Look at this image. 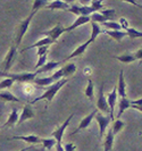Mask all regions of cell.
Here are the masks:
<instances>
[{
  "mask_svg": "<svg viewBox=\"0 0 142 151\" xmlns=\"http://www.w3.org/2000/svg\"><path fill=\"white\" fill-rule=\"evenodd\" d=\"M67 78H63V80H60L58 82H56V83L51 84V85H49L48 88H47V90L45 91V93L43 94H41L40 97H37L35 98L34 100H32L30 102V105H34V104H37V101H41V100H45L47 102H50L53 98H55V96L58 93V91L65 85V84L67 83Z\"/></svg>",
  "mask_w": 142,
  "mask_h": 151,
  "instance_id": "obj_1",
  "label": "cell"
},
{
  "mask_svg": "<svg viewBox=\"0 0 142 151\" xmlns=\"http://www.w3.org/2000/svg\"><path fill=\"white\" fill-rule=\"evenodd\" d=\"M37 13V12L32 10L30 15L27 16L26 18H24L22 22L19 23V25L17 26V30H16V37H15V45H16V47H18V45H21L23 38H24V35H25L26 31H27L29 26H30L31 21H32V18L34 17V15H35Z\"/></svg>",
  "mask_w": 142,
  "mask_h": 151,
  "instance_id": "obj_2",
  "label": "cell"
},
{
  "mask_svg": "<svg viewBox=\"0 0 142 151\" xmlns=\"http://www.w3.org/2000/svg\"><path fill=\"white\" fill-rule=\"evenodd\" d=\"M0 76H4L5 78H12L15 82H33L37 77V73H8V72H0Z\"/></svg>",
  "mask_w": 142,
  "mask_h": 151,
  "instance_id": "obj_3",
  "label": "cell"
},
{
  "mask_svg": "<svg viewBox=\"0 0 142 151\" xmlns=\"http://www.w3.org/2000/svg\"><path fill=\"white\" fill-rule=\"evenodd\" d=\"M94 118L97 119L98 125H99V139H102L106 133V129H108L110 122L112 121V117L107 115H102L101 113H97Z\"/></svg>",
  "mask_w": 142,
  "mask_h": 151,
  "instance_id": "obj_4",
  "label": "cell"
},
{
  "mask_svg": "<svg viewBox=\"0 0 142 151\" xmlns=\"http://www.w3.org/2000/svg\"><path fill=\"white\" fill-rule=\"evenodd\" d=\"M97 108L98 110H100L104 114H110V109L107 104V99H106L105 92H104V84L100 85L99 91H98V97H97Z\"/></svg>",
  "mask_w": 142,
  "mask_h": 151,
  "instance_id": "obj_5",
  "label": "cell"
},
{
  "mask_svg": "<svg viewBox=\"0 0 142 151\" xmlns=\"http://www.w3.org/2000/svg\"><path fill=\"white\" fill-rule=\"evenodd\" d=\"M66 12H69V13L76 15L77 17H79V16H90V15H92L93 13H96V12L93 10V8H91L90 6H85V5H83V6H80V5H72V6H69V8H68Z\"/></svg>",
  "mask_w": 142,
  "mask_h": 151,
  "instance_id": "obj_6",
  "label": "cell"
},
{
  "mask_svg": "<svg viewBox=\"0 0 142 151\" xmlns=\"http://www.w3.org/2000/svg\"><path fill=\"white\" fill-rule=\"evenodd\" d=\"M73 116H74V113L71 114L67 118H66V121L64 122V123L60 125L59 127H57V129H55L53 133H51V136H53V139L57 141V143H61V141H63V135H64V132H65L66 127L69 125V122L72 121Z\"/></svg>",
  "mask_w": 142,
  "mask_h": 151,
  "instance_id": "obj_7",
  "label": "cell"
},
{
  "mask_svg": "<svg viewBox=\"0 0 142 151\" xmlns=\"http://www.w3.org/2000/svg\"><path fill=\"white\" fill-rule=\"evenodd\" d=\"M16 53H17V47L16 45H12L8 50L7 55L4 59V63H2V66H4V72H8L12 66H13V63L16 58Z\"/></svg>",
  "mask_w": 142,
  "mask_h": 151,
  "instance_id": "obj_8",
  "label": "cell"
},
{
  "mask_svg": "<svg viewBox=\"0 0 142 151\" xmlns=\"http://www.w3.org/2000/svg\"><path fill=\"white\" fill-rule=\"evenodd\" d=\"M66 32V27H64L61 24H57L55 27H53L51 30L49 31H45L42 34L45 35V37H48V38H50L51 40H53L55 42L58 40L60 35L63 34V33H65Z\"/></svg>",
  "mask_w": 142,
  "mask_h": 151,
  "instance_id": "obj_9",
  "label": "cell"
},
{
  "mask_svg": "<svg viewBox=\"0 0 142 151\" xmlns=\"http://www.w3.org/2000/svg\"><path fill=\"white\" fill-rule=\"evenodd\" d=\"M117 97H118V94H117V89H116V86L112 89V92H109V93L106 96L107 104H108L109 109H110V117H112V119H114V110H115V106H116V104H117Z\"/></svg>",
  "mask_w": 142,
  "mask_h": 151,
  "instance_id": "obj_10",
  "label": "cell"
},
{
  "mask_svg": "<svg viewBox=\"0 0 142 151\" xmlns=\"http://www.w3.org/2000/svg\"><path fill=\"white\" fill-rule=\"evenodd\" d=\"M98 113V110L97 109H94L92 113H90L86 117H84L82 121L80 122V124H79V127L75 129L74 132L71 134V135H73V134H76V133H79L80 131H82V129H85L88 126H89L90 124H91V122H92V119L94 118V116H96V114Z\"/></svg>",
  "mask_w": 142,
  "mask_h": 151,
  "instance_id": "obj_11",
  "label": "cell"
},
{
  "mask_svg": "<svg viewBox=\"0 0 142 151\" xmlns=\"http://www.w3.org/2000/svg\"><path fill=\"white\" fill-rule=\"evenodd\" d=\"M34 115H35V114H34V111H33V108L31 107L30 104L25 105L22 110V114H21V116H19V118H18L17 124L19 125V124L24 123L25 121H29V119H31V118H33Z\"/></svg>",
  "mask_w": 142,
  "mask_h": 151,
  "instance_id": "obj_12",
  "label": "cell"
},
{
  "mask_svg": "<svg viewBox=\"0 0 142 151\" xmlns=\"http://www.w3.org/2000/svg\"><path fill=\"white\" fill-rule=\"evenodd\" d=\"M117 89V94L120 98H126V83L124 80V70L120 69V76H118V84L116 86Z\"/></svg>",
  "mask_w": 142,
  "mask_h": 151,
  "instance_id": "obj_13",
  "label": "cell"
},
{
  "mask_svg": "<svg viewBox=\"0 0 142 151\" xmlns=\"http://www.w3.org/2000/svg\"><path fill=\"white\" fill-rule=\"evenodd\" d=\"M10 140H21V141H24L26 143L29 144H39L41 143V139L37 135H15V136H12Z\"/></svg>",
  "mask_w": 142,
  "mask_h": 151,
  "instance_id": "obj_14",
  "label": "cell"
},
{
  "mask_svg": "<svg viewBox=\"0 0 142 151\" xmlns=\"http://www.w3.org/2000/svg\"><path fill=\"white\" fill-rule=\"evenodd\" d=\"M60 64H61L60 61H47L42 67L37 69L35 73H37V75H39V74H41V73H49V72H53L56 68L59 67Z\"/></svg>",
  "mask_w": 142,
  "mask_h": 151,
  "instance_id": "obj_15",
  "label": "cell"
},
{
  "mask_svg": "<svg viewBox=\"0 0 142 151\" xmlns=\"http://www.w3.org/2000/svg\"><path fill=\"white\" fill-rule=\"evenodd\" d=\"M90 43H91V41H90V40H88V41H85V42H84V43H82L81 45H79V47L75 49L74 51H73V52L71 53L67 58L65 59V61H68L69 59H73V58H75V57H80V56H82L83 53L85 52L86 48L90 45Z\"/></svg>",
  "mask_w": 142,
  "mask_h": 151,
  "instance_id": "obj_16",
  "label": "cell"
},
{
  "mask_svg": "<svg viewBox=\"0 0 142 151\" xmlns=\"http://www.w3.org/2000/svg\"><path fill=\"white\" fill-rule=\"evenodd\" d=\"M86 23H91L90 16H79L69 27H66V32H72V31H74L75 29H77L79 26L84 25V24H86Z\"/></svg>",
  "mask_w": 142,
  "mask_h": 151,
  "instance_id": "obj_17",
  "label": "cell"
},
{
  "mask_svg": "<svg viewBox=\"0 0 142 151\" xmlns=\"http://www.w3.org/2000/svg\"><path fill=\"white\" fill-rule=\"evenodd\" d=\"M18 118H19L18 109L17 108H13L12 109V113L9 114V116H8V119L4 124V127H12V126H14L15 124H17Z\"/></svg>",
  "mask_w": 142,
  "mask_h": 151,
  "instance_id": "obj_18",
  "label": "cell"
},
{
  "mask_svg": "<svg viewBox=\"0 0 142 151\" xmlns=\"http://www.w3.org/2000/svg\"><path fill=\"white\" fill-rule=\"evenodd\" d=\"M22 100L14 96L13 93H10L9 91H4L0 93V102L1 104H6V102H21Z\"/></svg>",
  "mask_w": 142,
  "mask_h": 151,
  "instance_id": "obj_19",
  "label": "cell"
},
{
  "mask_svg": "<svg viewBox=\"0 0 142 151\" xmlns=\"http://www.w3.org/2000/svg\"><path fill=\"white\" fill-rule=\"evenodd\" d=\"M114 139H115V135L112 133V129H109L107 131L105 141H104V151H112V145H114Z\"/></svg>",
  "mask_w": 142,
  "mask_h": 151,
  "instance_id": "obj_20",
  "label": "cell"
},
{
  "mask_svg": "<svg viewBox=\"0 0 142 151\" xmlns=\"http://www.w3.org/2000/svg\"><path fill=\"white\" fill-rule=\"evenodd\" d=\"M47 9H63V10H67L69 8V4L66 2V1H61V0H56V1H53V2H48L47 5Z\"/></svg>",
  "mask_w": 142,
  "mask_h": 151,
  "instance_id": "obj_21",
  "label": "cell"
},
{
  "mask_svg": "<svg viewBox=\"0 0 142 151\" xmlns=\"http://www.w3.org/2000/svg\"><path fill=\"white\" fill-rule=\"evenodd\" d=\"M128 108H131V100H128L127 98H120V101H118V114H117V117L116 118L120 119V116Z\"/></svg>",
  "mask_w": 142,
  "mask_h": 151,
  "instance_id": "obj_22",
  "label": "cell"
},
{
  "mask_svg": "<svg viewBox=\"0 0 142 151\" xmlns=\"http://www.w3.org/2000/svg\"><path fill=\"white\" fill-rule=\"evenodd\" d=\"M53 43H55V41L53 40H51L50 38H48V37H45V38H42L41 40H39V41H37L34 45H30V47H26L24 50H30V49H33V48H41V47H45V45H53ZM23 50V51H24Z\"/></svg>",
  "mask_w": 142,
  "mask_h": 151,
  "instance_id": "obj_23",
  "label": "cell"
},
{
  "mask_svg": "<svg viewBox=\"0 0 142 151\" xmlns=\"http://www.w3.org/2000/svg\"><path fill=\"white\" fill-rule=\"evenodd\" d=\"M102 33H105L107 35H109L112 39L115 41H120L124 37H127L125 31H108V30H102Z\"/></svg>",
  "mask_w": 142,
  "mask_h": 151,
  "instance_id": "obj_24",
  "label": "cell"
},
{
  "mask_svg": "<svg viewBox=\"0 0 142 151\" xmlns=\"http://www.w3.org/2000/svg\"><path fill=\"white\" fill-rule=\"evenodd\" d=\"M91 37H90V41H91V43L97 39V37H99V34L100 33H102V30H101V26H100V24H98V23H94V22H91Z\"/></svg>",
  "mask_w": 142,
  "mask_h": 151,
  "instance_id": "obj_25",
  "label": "cell"
},
{
  "mask_svg": "<svg viewBox=\"0 0 142 151\" xmlns=\"http://www.w3.org/2000/svg\"><path fill=\"white\" fill-rule=\"evenodd\" d=\"M41 143H42V148L45 150H51L56 147L57 141L53 137H49V139H41Z\"/></svg>",
  "mask_w": 142,
  "mask_h": 151,
  "instance_id": "obj_26",
  "label": "cell"
},
{
  "mask_svg": "<svg viewBox=\"0 0 142 151\" xmlns=\"http://www.w3.org/2000/svg\"><path fill=\"white\" fill-rule=\"evenodd\" d=\"M114 58L120 60L123 64H130V63H133V61L136 60L134 55H132V53H124V55H120V56H116Z\"/></svg>",
  "mask_w": 142,
  "mask_h": 151,
  "instance_id": "obj_27",
  "label": "cell"
},
{
  "mask_svg": "<svg viewBox=\"0 0 142 151\" xmlns=\"http://www.w3.org/2000/svg\"><path fill=\"white\" fill-rule=\"evenodd\" d=\"M61 70L64 73V77L66 78L67 76L73 75L75 72H76V65H75L74 63H69L67 65H65L64 67H61Z\"/></svg>",
  "mask_w": 142,
  "mask_h": 151,
  "instance_id": "obj_28",
  "label": "cell"
},
{
  "mask_svg": "<svg viewBox=\"0 0 142 151\" xmlns=\"http://www.w3.org/2000/svg\"><path fill=\"white\" fill-rule=\"evenodd\" d=\"M33 83L37 84V85H41V86H49V85L53 84V80H51V77L48 76V77H40V78L35 77L34 81H33Z\"/></svg>",
  "mask_w": 142,
  "mask_h": 151,
  "instance_id": "obj_29",
  "label": "cell"
},
{
  "mask_svg": "<svg viewBox=\"0 0 142 151\" xmlns=\"http://www.w3.org/2000/svg\"><path fill=\"white\" fill-rule=\"evenodd\" d=\"M102 26L106 27V30L108 31H122L120 23L115 22V21H109V22L102 23Z\"/></svg>",
  "mask_w": 142,
  "mask_h": 151,
  "instance_id": "obj_30",
  "label": "cell"
},
{
  "mask_svg": "<svg viewBox=\"0 0 142 151\" xmlns=\"http://www.w3.org/2000/svg\"><path fill=\"white\" fill-rule=\"evenodd\" d=\"M84 94H85L90 100L93 99V96H94V85H93V82H92L91 78L88 80V85H86V88H85Z\"/></svg>",
  "mask_w": 142,
  "mask_h": 151,
  "instance_id": "obj_31",
  "label": "cell"
},
{
  "mask_svg": "<svg viewBox=\"0 0 142 151\" xmlns=\"http://www.w3.org/2000/svg\"><path fill=\"white\" fill-rule=\"evenodd\" d=\"M124 126H125V123L122 122L120 119H116V121L112 122V126L110 129H112L114 135H116L117 133H120V131L124 129Z\"/></svg>",
  "mask_w": 142,
  "mask_h": 151,
  "instance_id": "obj_32",
  "label": "cell"
},
{
  "mask_svg": "<svg viewBox=\"0 0 142 151\" xmlns=\"http://www.w3.org/2000/svg\"><path fill=\"white\" fill-rule=\"evenodd\" d=\"M126 35L131 39H136V38H142V32L133 29V27H128L126 31Z\"/></svg>",
  "mask_w": 142,
  "mask_h": 151,
  "instance_id": "obj_33",
  "label": "cell"
},
{
  "mask_svg": "<svg viewBox=\"0 0 142 151\" xmlns=\"http://www.w3.org/2000/svg\"><path fill=\"white\" fill-rule=\"evenodd\" d=\"M47 5H48V2L47 1H41V0H35L34 2H33V5H32V10H34V12H39L40 9H42L43 7H47Z\"/></svg>",
  "mask_w": 142,
  "mask_h": 151,
  "instance_id": "obj_34",
  "label": "cell"
},
{
  "mask_svg": "<svg viewBox=\"0 0 142 151\" xmlns=\"http://www.w3.org/2000/svg\"><path fill=\"white\" fill-rule=\"evenodd\" d=\"M14 80H12V78H4L1 82H0V90H4V89H9V88H12L13 86V84H14Z\"/></svg>",
  "mask_w": 142,
  "mask_h": 151,
  "instance_id": "obj_35",
  "label": "cell"
},
{
  "mask_svg": "<svg viewBox=\"0 0 142 151\" xmlns=\"http://www.w3.org/2000/svg\"><path fill=\"white\" fill-rule=\"evenodd\" d=\"M90 7L93 8V10L98 13L99 10H104V2L102 1H91V4H90Z\"/></svg>",
  "mask_w": 142,
  "mask_h": 151,
  "instance_id": "obj_36",
  "label": "cell"
},
{
  "mask_svg": "<svg viewBox=\"0 0 142 151\" xmlns=\"http://www.w3.org/2000/svg\"><path fill=\"white\" fill-rule=\"evenodd\" d=\"M101 14L106 16L109 21H112V18L116 16V12H115V9H104V10H101Z\"/></svg>",
  "mask_w": 142,
  "mask_h": 151,
  "instance_id": "obj_37",
  "label": "cell"
},
{
  "mask_svg": "<svg viewBox=\"0 0 142 151\" xmlns=\"http://www.w3.org/2000/svg\"><path fill=\"white\" fill-rule=\"evenodd\" d=\"M47 59H48V55H43V56L39 57V59H37V65H35V69H39V68L42 67V66L45 65V63H47Z\"/></svg>",
  "mask_w": 142,
  "mask_h": 151,
  "instance_id": "obj_38",
  "label": "cell"
},
{
  "mask_svg": "<svg viewBox=\"0 0 142 151\" xmlns=\"http://www.w3.org/2000/svg\"><path fill=\"white\" fill-rule=\"evenodd\" d=\"M48 49H49V45H45V47L37 48V57H41V56H43V55H47V52H48Z\"/></svg>",
  "mask_w": 142,
  "mask_h": 151,
  "instance_id": "obj_39",
  "label": "cell"
},
{
  "mask_svg": "<svg viewBox=\"0 0 142 151\" xmlns=\"http://www.w3.org/2000/svg\"><path fill=\"white\" fill-rule=\"evenodd\" d=\"M120 27H122V30H124V31H126L130 26H128V22L126 21V18H120Z\"/></svg>",
  "mask_w": 142,
  "mask_h": 151,
  "instance_id": "obj_40",
  "label": "cell"
},
{
  "mask_svg": "<svg viewBox=\"0 0 142 151\" xmlns=\"http://www.w3.org/2000/svg\"><path fill=\"white\" fill-rule=\"evenodd\" d=\"M64 151H76L74 143H66L64 145Z\"/></svg>",
  "mask_w": 142,
  "mask_h": 151,
  "instance_id": "obj_41",
  "label": "cell"
},
{
  "mask_svg": "<svg viewBox=\"0 0 142 151\" xmlns=\"http://www.w3.org/2000/svg\"><path fill=\"white\" fill-rule=\"evenodd\" d=\"M134 57L136 60H142V48L139 49V50L134 53Z\"/></svg>",
  "mask_w": 142,
  "mask_h": 151,
  "instance_id": "obj_42",
  "label": "cell"
},
{
  "mask_svg": "<svg viewBox=\"0 0 142 151\" xmlns=\"http://www.w3.org/2000/svg\"><path fill=\"white\" fill-rule=\"evenodd\" d=\"M131 106H142V99L131 100Z\"/></svg>",
  "mask_w": 142,
  "mask_h": 151,
  "instance_id": "obj_43",
  "label": "cell"
},
{
  "mask_svg": "<svg viewBox=\"0 0 142 151\" xmlns=\"http://www.w3.org/2000/svg\"><path fill=\"white\" fill-rule=\"evenodd\" d=\"M84 74L88 76V75H91V68H89V67H85L84 68Z\"/></svg>",
  "mask_w": 142,
  "mask_h": 151,
  "instance_id": "obj_44",
  "label": "cell"
},
{
  "mask_svg": "<svg viewBox=\"0 0 142 151\" xmlns=\"http://www.w3.org/2000/svg\"><path fill=\"white\" fill-rule=\"evenodd\" d=\"M133 109H136V110H139V111H141L142 113V106H131Z\"/></svg>",
  "mask_w": 142,
  "mask_h": 151,
  "instance_id": "obj_45",
  "label": "cell"
},
{
  "mask_svg": "<svg viewBox=\"0 0 142 151\" xmlns=\"http://www.w3.org/2000/svg\"><path fill=\"white\" fill-rule=\"evenodd\" d=\"M31 150H33V151H45L43 148H33V147H32V149H31Z\"/></svg>",
  "mask_w": 142,
  "mask_h": 151,
  "instance_id": "obj_46",
  "label": "cell"
},
{
  "mask_svg": "<svg viewBox=\"0 0 142 151\" xmlns=\"http://www.w3.org/2000/svg\"><path fill=\"white\" fill-rule=\"evenodd\" d=\"M31 149H32V147H31V148H25V149H22L21 151H29V150H31Z\"/></svg>",
  "mask_w": 142,
  "mask_h": 151,
  "instance_id": "obj_47",
  "label": "cell"
}]
</instances>
